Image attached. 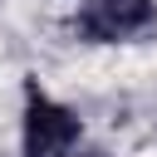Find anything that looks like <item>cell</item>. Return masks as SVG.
Masks as SVG:
<instances>
[{
  "mask_svg": "<svg viewBox=\"0 0 157 157\" xmlns=\"http://www.w3.org/2000/svg\"><path fill=\"white\" fill-rule=\"evenodd\" d=\"M157 20V0H88L74 20V29L93 44H108V39H128L137 29H147Z\"/></svg>",
  "mask_w": 157,
  "mask_h": 157,
  "instance_id": "obj_2",
  "label": "cell"
},
{
  "mask_svg": "<svg viewBox=\"0 0 157 157\" xmlns=\"http://www.w3.org/2000/svg\"><path fill=\"white\" fill-rule=\"evenodd\" d=\"M78 157H108V152H98V147H83V152H78Z\"/></svg>",
  "mask_w": 157,
  "mask_h": 157,
  "instance_id": "obj_3",
  "label": "cell"
},
{
  "mask_svg": "<svg viewBox=\"0 0 157 157\" xmlns=\"http://www.w3.org/2000/svg\"><path fill=\"white\" fill-rule=\"evenodd\" d=\"M78 132H83L78 113H69L64 103H54L39 88H29V103H25V157H74Z\"/></svg>",
  "mask_w": 157,
  "mask_h": 157,
  "instance_id": "obj_1",
  "label": "cell"
}]
</instances>
